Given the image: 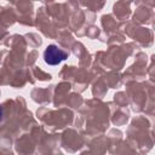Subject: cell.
<instances>
[{
	"label": "cell",
	"mask_w": 155,
	"mask_h": 155,
	"mask_svg": "<svg viewBox=\"0 0 155 155\" xmlns=\"http://www.w3.org/2000/svg\"><path fill=\"white\" fill-rule=\"evenodd\" d=\"M67 58V52L56 45H48L44 52V59L50 65H56Z\"/></svg>",
	"instance_id": "obj_1"
}]
</instances>
